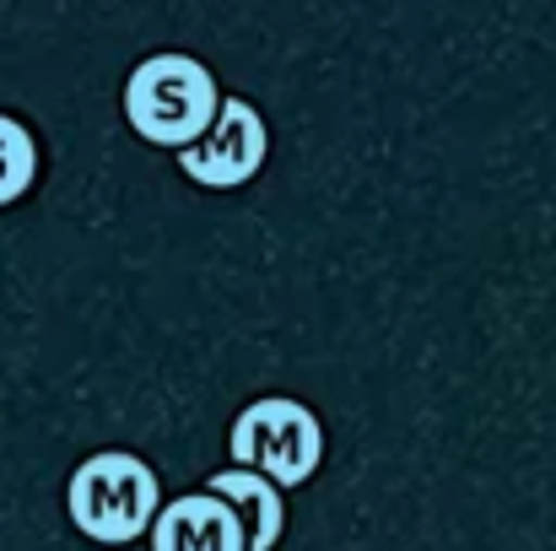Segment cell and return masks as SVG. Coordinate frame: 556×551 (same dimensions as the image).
Wrapping results in <instances>:
<instances>
[{
	"instance_id": "obj_1",
	"label": "cell",
	"mask_w": 556,
	"mask_h": 551,
	"mask_svg": "<svg viewBox=\"0 0 556 551\" xmlns=\"http://www.w3.org/2000/svg\"><path fill=\"white\" fill-rule=\"evenodd\" d=\"M222 114V87L194 54H152L125 82V120L152 147H194Z\"/></svg>"
},
{
	"instance_id": "obj_2",
	"label": "cell",
	"mask_w": 556,
	"mask_h": 551,
	"mask_svg": "<svg viewBox=\"0 0 556 551\" xmlns=\"http://www.w3.org/2000/svg\"><path fill=\"white\" fill-rule=\"evenodd\" d=\"M65 509H71V519L87 541L130 547L136 536L152 530V519L163 509V487H157V471L141 454L103 449V454H92L71 471Z\"/></svg>"
},
{
	"instance_id": "obj_3",
	"label": "cell",
	"mask_w": 556,
	"mask_h": 551,
	"mask_svg": "<svg viewBox=\"0 0 556 551\" xmlns=\"http://www.w3.org/2000/svg\"><path fill=\"white\" fill-rule=\"evenodd\" d=\"M232 460L243 471L270 476L276 487H303L325 460V427L303 400L265 395L232 422Z\"/></svg>"
},
{
	"instance_id": "obj_4",
	"label": "cell",
	"mask_w": 556,
	"mask_h": 551,
	"mask_svg": "<svg viewBox=\"0 0 556 551\" xmlns=\"http://www.w3.org/2000/svg\"><path fill=\"white\" fill-rule=\"evenodd\" d=\"M265 152H270V136H265L260 109L249 98H222V114L211 120V130L179 152V174L205 189H238L265 168Z\"/></svg>"
},
{
	"instance_id": "obj_5",
	"label": "cell",
	"mask_w": 556,
	"mask_h": 551,
	"mask_svg": "<svg viewBox=\"0 0 556 551\" xmlns=\"http://www.w3.org/2000/svg\"><path fill=\"white\" fill-rule=\"evenodd\" d=\"M152 551H249V530L227 498L200 487V492H185L157 509Z\"/></svg>"
},
{
	"instance_id": "obj_6",
	"label": "cell",
	"mask_w": 556,
	"mask_h": 551,
	"mask_svg": "<svg viewBox=\"0 0 556 551\" xmlns=\"http://www.w3.org/2000/svg\"><path fill=\"white\" fill-rule=\"evenodd\" d=\"M205 492H216V498H227V503L238 509V519H243V530H249V551H276L281 525H287V509H281V492H276L270 476L238 465V471L205 476Z\"/></svg>"
},
{
	"instance_id": "obj_7",
	"label": "cell",
	"mask_w": 556,
	"mask_h": 551,
	"mask_svg": "<svg viewBox=\"0 0 556 551\" xmlns=\"http://www.w3.org/2000/svg\"><path fill=\"white\" fill-rule=\"evenodd\" d=\"M33 179H38V141H33L27 125L0 114V205L22 200Z\"/></svg>"
}]
</instances>
